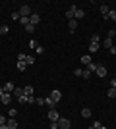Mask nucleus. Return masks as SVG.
<instances>
[{
	"label": "nucleus",
	"instance_id": "nucleus-44",
	"mask_svg": "<svg viewBox=\"0 0 116 129\" xmlns=\"http://www.w3.org/2000/svg\"><path fill=\"white\" fill-rule=\"evenodd\" d=\"M0 129H8V125H6V123H4V125H0Z\"/></svg>",
	"mask_w": 116,
	"mask_h": 129
},
{
	"label": "nucleus",
	"instance_id": "nucleus-12",
	"mask_svg": "<svg viewBox=\"0 0 116 129\" xmlns=\"http://www.w3.org/2000/svg\"><path fill=\"white\" fill-rule=\"evenodd\" d=\"M23 94H25V96H33V87H31V85L23 87Z\"/></svg>",
	"mask_w": 116,
	"mask_h": 129
},
{
	"label": "nucleus",
	"instance_id": "nucleus-29",
	"mask_svg": "<svg viewBox=\"0 0 116 129\" xmlns=\"http://www.w3.org/2000/svg\"><path fill=\"white\" fill-rule=\"evenodd\" d=\"M97 66H99V64H93V62H91V64H89V68H87V70H89V71H97Z\"/></svg>",
	"mask_w": 116,
	"mask_h": 129
},
{
	"label": "nucleus",
	"instance_id": "nucleus-30",
	"mask_svg": "<svg viewBox=\"0 0 116 129\" xmlns=\"http://www.w3.org/2000/svg\"><path fill=\"white\" fill-rule=\"evenodd\" d=\"M74 75H76V77H81V75H83V70H79V68H77V70H74Z\"/></svg>",
	"mask_w": 116,
	"mask_h": 129
},
{
	"label": "nucleus",
	"instance_id": "nucleus-14",
	"mask_svg": "<svg viewBox=\"0 0 116 129\" xmlns=\"http://www.w3.org/2000/svg\"><path fill=\"white\" fill-rule=\"evenodd\" d=\"M68 27H70V31H76L77 29V21L76 19H70V21H68Z\"/></svg>",
	"mask_w": 116,
	"mask_h": 129
},
{
	"label": "nucleus",
	"instance_id": "nucleus-5",
	"mask_svg": "<svg viewBox=\"0 0 116 129\" xmlns=\"http://www.w3.org/2000/svg\"><path fill=\"white\" fill-rule=\"evenodd\" d=\"M39 21H41V16H39V14H31V16H29V23H31V25H37Z\"/></svg>",
	"mask_w": 116,
	"mask_h": 129
},
{
	"label": "nucleus",
	"instance_id": "nucleus-34",
	"mask_svg": "<svg viewBox=\"0 0 116 129\" xmlns=\"http://www.w3.org/2000/svg\"><path fill=\"white\" fill-rule=\"evenodd\" d=\"M0 33L6 35V33H8V25H0Z\"/></svg>",
	"mask_w": 116,
	"mask_h": 129
},
{
	"label": "nucleus",
	"instance_id": "nucleus-45",
	"mask_svg": "<svg viewBox=\"0 0 116 129\" xmlns=\"http://www.w3.org/2000/svg\"><path fill=\"white\" fill-rule=\"evenodd\" d=\"M2 94H4V89H2V87H0V96H2Z\"/></svg>",
	"mask_w": 116,
	"mask_h": 129
},
{
	"label": "nucleus",
	"instance_id": "nucleus-25",
	"mask_svg": "<svg viewBox=\"0 0 116 129\" xmlns=\"http://www.w3.org/2000/svg\"><path fill=\"white\" fill-rule=\"evenodd\" d=\"M25 31H27V33H35V25L27 23V25H25Z\"/></svg>",
	"mask_w": 116,
	"mask_h": 129
},
{
	"label": "nucleus",
	"instance_id": "nucleus-18",
	"mask_svg": "<svg viewBox=\"0 0 116 129\" xmlns=\"http://www.w3.org/2000/svg\"><path fill=\"white\" fill-rule=\"evenodd\" d=\"M81 118H91V110L89 108H83L81 110Z\"/></svg>",
	"mask_w": 116,
	"mask_h": 129
},
{
	"label": "nucleus",
	"instance_id": "nucleus-3",
	"mask_svg": "<svg viewBox=\"0 0 116 129\" xmlns=\"http://www.w3.org/2000/svg\"><path fill=\"white\" fill-rule=\"evenodd\" d=\"M49 119H50V121H58V119H60V118H58V112H56L54 108H50V110H49Z\"/></svg>",
	"mask_w": 116,
	"mask_h": 129
},
{
	"label": "nucleus",
	"instance_id": "nucleus-23",
	"mask_svg": "<svg viewBox=\"0 0 116 129\" xmlns=\"http://www.w3.org/2000/svg\"><path fill=\"white\" fill-rule=\"evenodd\" d=\"M25 68H27L25 62H17V70H19V71H25Z\"/></svg>",
	"mask_w": 116,
	"mask_h": 129
},
{
	"label": "nucleus",
	"instance_id": "nucleus-35",
	"mask_svg": "<svg viewBox=\"0 0 116 129\" xmlns=\"http://www.w3.org/2000/svg\"><path fill=\"white\" fill-rule=\"evenodd\" d=\"M81 77H85V79H89V77H91V71L89 70H83V75Z\"/></svg>",
	"mask_w": 116,
	"mask_h": 129
},
{
	"label": "nucleus",
	"instance_id": "nucleus-43",
	"mask_svg": "<svg viewBox=\"0 0 116 129\" xmlns=\"http://www.w3.org/2000/svg\"><path fill=\"white\" fill-rule=\"evenodd\" d=\"M110 54H116V46H112V48H110Z\"/></svg>",
	"mask_w": 116,
	"mask_h": 129
},
{
	"label": "nucleus",
	"instance_id": "nucleus-4",
	"mask_svg": "<svg viewBox=\"0 0 116 129\" xmlns=\"http://www.w3.org/2000/svg\"><path fill=\"white\" fill-rule=\"evenodd\" d=\"M76 10H77V6H70V8H68V12H66V17H68V19H74Z\"/></svg>",
	"mask_w": 116,
	"mask_h": 129
},
{
	"label": "nucleus",
	"instance_id": "nucleus-31",
	"mask_svg": "<svg viewBox=\"0 0 116 129\" xmlns=\"http://www.w3.org/2000/svg\"><path fill=\"white\" fill-rule=\"evenodd\" d=\"M108 96H110V98H116V89H108Z\"/></svg>",
	"mask_w": 116,
	"mask_h": 129
},
{
	"label": "nucleus",
	"instance_id": "nucleus-17",
	"mask_svg": "<svg viewBox=\"0 0 116 129\" xmlns=\"http://www.w3.org/2000/svg\"><path fill=\"white\" fill-rule=\"evenodd\" d=\"M44 104H47V106H49V108H54L56 106V102H54V100H52V98H44Z\"/></svg>",
	"mask_w": 116,
	"mask_h": 129
},
{
	"label": "nucleus",
	"instance_id": "nucleus-1",
	"mask_svg": "<svg viewBox=\"0 0 116 129\" xmlns=\"http://www.w3.org/2000/svg\"><path fill=\"white\" fill-rule=\"evenodd\" d=\"M72 127V121L68 118H60L58 119V129H70Z\"/></svg>",
	"mask_w": 116,
	"mask_h": 129
},
{
	"label": "nucleus",
	"instance_id": "nucleus-8",
	"mask_svg": "<svg viewBox=\"0 0 116 129\" xmlns=\"http://www.w3.org/2000/svg\"><path fill=\"white\" fill-rule=\"evenodd\" d=\"M95 73H97L99 77H105L106 75V68L105 66H97V71H95Z\"/></svg>",
	"mask_w": 116,
	"mask_h": 129
},
{
	"label": "nucleus",
	"instance_id": "nucleus-2",
	"mask_svg": "<svg viewBox=\"0 0 116 129\" xmlns=\"http://www.w3.org/2000/svg\"><path fill=\"white\" fill-rule=\"evenodd\" d=\"M19 16L21 17H29L31 16V6H21V8H19Z\"/></svg>",
	"mask_w": 116,
	"mask_h": 129
},
{
	"label": "nucleus",
	"instance_id": "nucleus-28",
	"mask_svg": "<svg viewBox=\"0 0 116 129\" xmlns=\"http://www.w3.org/2000/svg\"><path fill=\"white\" fill-rule=\"evenodd\" d=\"M29 46H31L33 50H37V46H39V44H37V41H35V39H31V43H29Z\"/></svg>",
	"mask_w": 116,
	"mask_h": 129
},
{
	"label": "nucleus",
	"instance_id": "nucleus-21",
	"mask_svg": "<svg viewBox=\"0 0 116 129\" xmlns=\"http://www.w3.org/2000/svg\"><path fill=\"white\" fill-rule=\"evenodd\" d=\"M25 64H27V66H31V64H35V56H31V54H29L27 58H25Z\"/></svg>",
	"mask_w": 116,
	"mask_h": 129
},
{
	"label": "nucleus",
	"instance_id": "nucleus-42",
	"mask_svg": "<svg viewBox=\"0 0 116 129\" xmlns=\"http://www.w3.org/2000/svg\"><path fill=\"white\" fill-rule=\"evenodd\" d=\"M110 89H116V79H112V81H110Z\"/></svg>",
	"mask_w": 116,
	"mask_h": 129
},
{
	"label": "nucleus",
	"instance_id": "nucleus-36",
	"mask_svg": "<svg viewBox=\"0 0 116 129\" xmlns=\"http://www.w3.org/2000/svg\"><path fill=\"white\" fill-rule=\"evenodd\" d=\"M19 17H21V16H19V12H14V14H12V19H17V21H19Z\"/></svg>",
	"mask_w": 116,
	"mask_h": 129
},
{
	"label": "nucleus",
	"instance_id": "nucleus-10",
	"mask_svg": "<svg viewBox=\"0 0 116 129\" xmlns=\"http://www.w3.org/2000/svg\"><path fill=\"white\" fill-rule=\"evenodd\" d=\"M2 89H4V92H8V94H10V92H14V89H16V87H14V83H6Z\"/></svg>",
	"mask_w": 116,
	"mask_h": 129
},
{
	"label": "nucleus",
	"instance_id": "nucleus-24",
	"mask_svg": "<svg viewBox=\"0 0 116 129\" xmlns=\"http://www.w3.org/2000/svg\"><path fill=\"white\" fill-rule=\"evenodd\" d=\"M91 43L99 44V43H101V37H99V35H91Z\"/></svg>",
	"mask_w": 116,
	"mask_h": 129
},
{
	"label": "nucleus",
	"instance_id": "nucleus-26",
	"mask_svg": "<svg viewBox=\"0 0 116 129\" xmlns=\"http://www.w3.org/2000/svg\"><path fill=\"white\" fill-rule=\"evenodd\" d=\"M25 58H27V54H23V52L17 54V62H25Z\"/></svg>",
	"mask_w": 116,
	"mask_h": 129
},
{
	"label": "nucleus",
	"instance_id": "nucleus-27",
	"mask_svg": "<svg viewBox=\"0 0 116 129\" xmlns=\"http://www.w3.org/2000/svg\"><path fill=\"white\" fill-rule=\"evenodd\" d=\"M19 23H21V25L25 27V25L29 23V17H19Z\"/></svg>",
	"mask_w": 116,
	"mask_h": 129
},
{
	"label": "nucleus",
	"instance_id": "nucleus-47",
	"mask_svg": "<svg viewBox=\"0 0 116 129\" xmlns=\"http://www.w3.org/2000/svg\"><path fill=\"white\" fill-rule=\"evenodd\" d=\"M87 129H95V127H93V125H91V127H87Z\"/></svg>",
	"mask_w": 116,
	"mask_h": 129
},
{
	"label": "nucleus",
	"instance_id": "nucleus-41",
	"mask_svg": "<svg viewBox=\"0 0 116 129\" xmlns=\"http://www.w3.org/2000/svg\"><path fill=\"white\" fill-rule=\"evenodd\" d=\"M6 121H8V119H6V118H4V116H0V125H4V123H6Z\"/></svg>",
	"mask_w": 116,
	"mask_h": 129
},
{
	"label": "nucleus",
	"instance_id": "nucleus-6",
	"mask_svg": "<svg viewBox=\"0 0 116 129\" xmlns=\"http://www.w3.org/2000/svg\"><path fill=\"white\" fill-rule=\"evenodd\" d=\"M50 98H52L54 102H60V98H62V92H60V91H52V92H50Z\"/></svg>",
	"mask_w": 116,
	"mask_h": 129
},
{
	"label": "nucleus",
	"instance_id": "nucleus-13",
	"mask_svg": "<svg viewBox=\"0 0 116 129\" xmlns=\"http://www.w3.org/2000/svg\"><path fill=\"white\" fill-rule=\"evenodd\" d=\"M108 12H110V6H106V4L101 6V14L105 16V19H106V16H108Z\"/></svg>",
	"mask_w": 116,
	"mask_h": 129
},
{
	"label": "nucleus",
	"instance_id": "nucleus-19",
	"mask_svg": "<svg viewBox=\"0 0 116 129\" xmlns=\"http://www.w3.org/2000/svg\"><path fill=\"white\" fill-rule=\"evenodd\" d=\"M112 46H114V44H112V39H108V37H106V39H105V48H108V50H110Z\"/></svg>",
	"mask_w": 116,
	"mask_h": 129
},
{
	"label": "nucleus",
	"instance_id": "nucleus-40",
	"mask_svg": "<svg viewBox=\"0 0 116 129\" xmlns=\"http://www.w3.org/2000/svg\"><path fill=\"white\" fill-rule=\"evenodd\" d=\"M35 52H37V54H43L44 48H43V46H37V50H35Z\"/></svg>",
	"mask_w": 116,
	"mask_h": 129
},
{
	"label": "nucleus",
	"instance_id": "nucleus-37",
	"mask_svg": "<svg viewBox=\"0 0 116 129\" xmlns=\"http://www.w3.org/2000/svg\"><path fill=\"white\" fill-rule=\"evenodd\" d=\"M50 129H58V121H50Z\"/></svg>",
	"mask_w": 116,
	"mask_h": 129
},
{
	"label": "nucleus",
	"instance_id": "nucleus-33",
	"mask_svg": "<svg viewBox=\"0 0 116 129\" xmlns=\"http://www.w3.org/2000/svg\"><path fill=\"white\" fill-rule=\"evenodd\" d=\"M17 100H19V102H21V104H27V96H25V94H21V96L17 98Z\"/></svg>",
	"mask_w": 116,
	"mask_h": 129
},
{
	"label": "nucleus",
	"instance_id": "nucleus-20",
	"mask_svg": "<svg viewBox=\"0 0 116 129\" xmlns=\"http://www.w3.org/2000/svg\"><path fill=\"white\" fill-rule=\"evenodd\" d=\"M21 94H23V89H19V87H17V89H14V96H16V98H19Z\"/></svg>",
	"mask_w": 116,
	"mask_h": 129
},
{
	"label": "nucleus",
	"instance_id": "nucleus-11",
	"mask_svg": "<svg viewBox=\"0 0 116 129\" xmlns=\"http://www.w3.org/2000/svg\"><path fill=\"white\" fill-rule=\"evenodd\" d=\"M0 100H2V104H10V100H12V94H8V92H4V94L0 96Z\"/></svg>",
	"mask_w": 116,
	"mask_h": 129
},
{
	"label": "nucleus",
	"instance_id": "nucleus-7",
	"mask_svg": "<svg viewBox=\"0 0 116 129\" xmlns=\"http://www.w3.org/2000/svg\"><path fill=\"white\" fill-rule=\"evenodd\" d=\"M6 125H8V129H17V121L14 118H8V121H6Z\"/></svg>",
	"mask_w": 116,
	"mask_h": 129
},
{
	"label": "nucleus",
	"instance_id": "nucleus-32",
	"mask_svg": "<svg viewBox=\"0 0 116 129\" xmlns=\"http://www.w3.org/2000/svg\"><path fill=\"white\" fill-rule=\"evenodd\" d=\"M16 110H14V108H10V110H8V118H14V116H16Z\"/></svg>",
	"mask_w": 116,
	"mask_h": 129
},
{
	"label": "nucleus",
	"instance_id": "nucleus-46",
	"mask_svg": "<svg viewBox=\"0 0 116 129\" xmlns=\"http://www.w3.org/2000/svg\"><path fill=\"white\" fill-rule=\"evenodd\" d=\"M97 129H106V127H105V125H101V127H97Z\"/></svg>",
	"mask_w": 116,
	"mask_h": 129
},
{
	"label": "nucleus",
	"instance_id": "nucleus-22",
	"mask_svg": "<svg viewBox=\"0 0 116 129\" xmlns=\"http://www.w3.org/2000/svg\"><path fill=\"white\" fill-rule=\"evenodd\" d=\"M106 17H108V19H112V21H116V10H110Z\"/></svg>",
	"mask_w": 116,
	"mask_h": 129
},
{
	"label": "nucleus",
	"instance_id": "nucleus-39",
	"mask_svg": "<svg viewBox=\"0 0 116 129\" xmlns=\"http://www.w3.org/2000/svg\"><path fill=\"white\" fill-rule=\"evenodd\" d=\"M114 35H116V31H114V29H110V31H108V39H112Z\"/></svg>",
	"mask_w": 116,
	"mask_h": 129
},
{
	"label": "nucleus",
	"instance_id": "nucleus-16",
	"mask_svg": "<svg viewBox=\"0 0 116 129\" xmlns=\"http://www.w3.org/2000/svg\"><path fill=\"white\" fill-rule=\"evenodd\" d=\"M81 64H85V66H89V64H91V56H89V54L81 56Z\"/></svg>",
	"mask_w": 116,
	"mask_h": 129
},
{
	"label": "nucleus",
	"instance_id": "nucleus-38",
	"mask_svg": "<svg viewBox=\"0 0 116 129\" xmlns=\"http://www.w3.org/2000/svg\"><path fill=\"white\" fill-rule=\"evenodd\" d=\"M35 102H37L39 106H43V104H44V98H37V100H35Z\"/></svg>",
	"mask_w": 116,
	"mask_h": 129
},
{
	"label": "nucleus",
	"instance_id": "nucleus-9",
	"mask_svg": "<svg viewBox=\"0 0 116 129\" xmlns=\"http://www.w3.org/2000/svg\"><path fill=\"white\" fill-rule=\"evenodd\" d=\"M83 17H85V10L77 8V10H76V16H74V19H83Z\"/></svg>",
	"mask_w": 116,
	"mask_h": 129
},
{
	"label": "nucleus",
	"instance_id": "nucleus-15",
	"mask_svg": "<svg viewBox=\"0 0 116 129\" xmlns=\"http://www.w3.org/2000/svg\"><path fill=\"white\" fill-rule=\"evenodd\" d=\"M101 48V44H95V43H89V52H97Z\"/></svg>",
	"mask_w": 116,
	"mask_h": 129
}]
</instances>
